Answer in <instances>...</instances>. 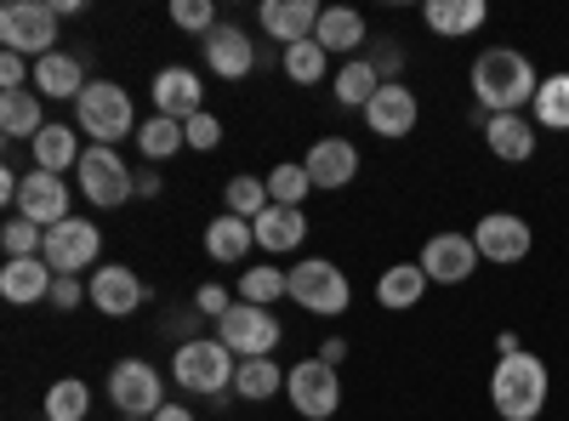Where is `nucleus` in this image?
I'll return each instance as SVG.
<instances>
[{"mask_svg": "<svg viewBox=\"0 0 569 421\" xmlns=\"http://www.w3.org/2000/svg\"><path fill=\"white\" fill-rule=\"evenodd\" d=\"M80 194L98 206V211H114V206H126V200L137 194V177L126 171V160H120L114 149L91 143V149L80 154Z\"/></svg>", "mask_w": 569, "mask_h": 421, "instance_id": "9d476101", "label": "nucleus"}, {"mask_svg": "<svg viewBox=\"0 0 569 421\" xmlns=\"http://www.w3.org/2000/svg\"><path fill=\"white\" fill-rule=\"evenodd\" d=\"M46 126L52 120H46L40 91H7V98H0V131H7L12 143H34Z\"/></svg>", "mask_w": 569, "mask_h": 421, "instance_id": "393cba45", "label": "nucleus"}, {"mask_svg": "<svg viewBox=\"0 0 569 421\" xmlns=\"http://www.w3.org/2000/svg\"><path fill=\"white\" fill-rule=\"evenodd\" d=\"M149 98H154V114H166V120H194V114H206L200 109V74L194 69H160L154 74V86H149Z\"/></svg>", "mask_w": 569, "mask_h": 421, "instance_id": "6ab92c4d", "label": "nucleus"}, {"mask_svg": "<svg viewBox=\"0 0 569 421\" xmlns=\"http://www.w3.org/2000/svg\"><path fill=\"white\" fill-rule=\"evenodd\" d=\"M416 120H421V103H416V91H410L405 80H399V86H382V91L365 103V126H370L376 137H388V143L410 137Z\"/></svg>", "mask_w": 569, "mask_h": 421, "instance_id": "2eb2a0df", "label": "nucleus"}, {"mask_svg": "<svg viewBox=\"0 0 569 421\" xmlns=\"http://www.w3.org/2000/svg\"><path fill=\"white\" fill-rule=\"evenodd\" d=\"M200 46H206V63H211L217 80H246L257 69V46H251V34L240 23H217Z\"/></svg>", "mask_w": 569, "mask_h": 421, "instance_id": "dca6fc26", "label": "nucleus"}, {"mask_svg": "<svg viewBox=\"0 0 569 421\" xmlns=\"http://www.w3.org/2000/svg\"><path fill=\"white\" fill-rule=\"evenodd\" d=\"M536 126L541 131H569V74H547L536 91Z\"/></svg>", "mask_w": 569, "mask_h": 421, "instance_id": "f704fd0d", "label": "nucleus"}, {"mask_svg": "<svg viewBox=\"0 0 569 421\" xmlns=\"http://www.w3.org/2000/svg\"><path fill=\"white\" fill-rule=\"evenodd\" d=\"M142 279L126 268V262H109V268H91V285H86V302L98 308V313H109V319H126V313H137L142 308Z\"/></svg>", "mask_w": 569, "mask_h": 421, "instance_id": "4468645a", "label": "nucleus"}, {"mask_svg": "<svg viewBox=\"0 0 569 421\" xmlns=\"http://www.w3.org/2000/svg\"><path fill=\"white\" fill-rule=\"evenodd\" d=\"M171 377L182 393H200V399H222L240 377V359H233L217 337H200V342H177L171 353Z\"/></svg>", "mask_w": 569, "mask_h": 421, "instance_id": "7ed1b4c3", "label": "nucleus"}, {"mask_svg": "<svg viewBox=\"0 0 569 421\" xmlns=\"http://www.w3.org/2000/svg\"><path fill=\"white\" fill-rule=\"evenodd\" d=\"M268 206H273V200H268V182H262V177H228V189H222V211L257 222Z\"/></svg>", "mask_w": 569, "mask_h": 421, "instance_id": "c9c22d12", "label": "nucleus"}, {"mask_svg": "<svg viewBox=\"0 0 569 421\" xmlns=\"http://www.w3.org/2000/svg\"><path fill=\"white\" fill-rule=\"evenodd\" d=\"M86 86H91V80H86V63L69 58V52H52V58H40V63H34V91H40V98L74 103Z\"/></svg>", "mask_w": 569, "mask_h": 421, "instance_id": "5701e85b", "label": "nucleus"}, {"mask_svg": "<svg viewBox=\"0 0 569 421\" xmlns=\"http://www.w3.org/2000/svg\"><path fill=\"white\" fill-rule=\"evenodd\" d=\"M52 285H58V273L46 257H18L0 268V297L18 302V308H34V302H52Z\"/></svg>", "mask_w": 569, "mask_h": 421, "instance_id": "aec40b11", "label": "nucleus"}, {"mask_svg": "<svg viewBox=\"0 0 569 421\" xmlns=\"http://www.w3.org/2000/svg\"><path fill=\"white\" fill-rule=\"evenodd\" d=\"M284 377H291V370H279L273 359H240V377H233V393L251 399V404H268L273 393H284Z\"/></svg>", "mask_w": 569, "mask_h": 421, "instance_id": "7c9ffc66", "label": "nucleus"}, {"mask_svg": "<svg viewBox=\"0 0 569 421\" xmlns=\"http://www.w3.org/2000/svg\"><path fill=\"white\" fill-rule=\"evenodd\" d=\"M421 18H427V29H433V34L456 40V34L485 29L490 7H485V0H427V7H421Z\"/></svg>", "mask_w": 569, "mask_h": 421, "instance_id": "a878e982", "label": "nucleus"}, {"mask_svg": "<svg viewBox=\"0 0 569 421\" xmlns=\"http://www.w3.org/2000/svg\"><path fill=\"white\" fill-rule=\"evenodd\" d=\"M376 91H382V74L370 69V58H348V63L337 69V103H342V109H365Z\"/></svg>", "mask_w": 569, "mask_h": 421, "instance_id": "2f4dec72", "label": "nucleus"}, {"mask_svg": "<svg viewBox=\"0 0 569 421\" xmlns=\"http://www.w3.org/2000/svg\"><path fill=\"white\" fill-rule=\"evenodd\" d=\"M319 12L325 7H313V0H262V34H273L279 46H302L313 40Z\"/></svg>", "mask_w": 569, "mask_h": 421, "instance_id": "412c9836", "label": "nucleus"}, {"mask_svg": "<svg viewBox=\"0 0 569 421\" xmlns=\"http://www.w3.org/2000/svg\"><path fill=\"white\" fill-rule=\"evenodd\" d=\"M80 131L91 137L98 149H114L120 137H137V109H131V91L114 80H91L80 98H74Z\"/></svg>", "mask_w": 569, "mask_h": 421, "instance_id": "20e7f679", "label": "nucleus"}, {"mask_svg": "<svg viewBox=\"0 0 569 421\" xmlns=\"http://www.w3.org/2000/svg\"><path fill=\"white\" fill-rule=\"evenodd\" d=\"M0 245H7V262L40 257V251H46V228L29 222V217H7V228H0Z\"/></svg>", "mask_w": 569, "mask_h": 421, "instance_id": "ea45409f", "label": "nucleus"}, {"mask_svg": "<svg viewBox=\"0 0 569 421\" xmlns=\"http://www.w3.org/2000/svg\"><path fill=\"white\" fill-rule=\"evenodd\" d=\"M279 297H291V279H284V268H246L240 273V302H251V308H273Z\"/></svg>", "mask_w": 569, "mask_h": 421, "instance_id": "72a5a7b5", "label": "nucleus"}, {"mask_svg": "<svg viewBox=\"0 0 569 421\" xmlns=\"http://www.w3.org/2000/svg\"><path fill=\"white\" fill-rule=\"evenodd\" d=\"M137 194L154 200V194H160V177H154V171H137Z\"/></svg>", "mask_w": 569, "mask_h": 421, "instance_id": "09e8293b", "label": "nucleus"}, {"mask_svg": "<svg viewBox=\"0 0 569 421\" xmlns=\"http://www.w3.org/2000/svg\"><path fill=\"white\" fill-rule=\"evenodd\" d=\"M194 308H200L206 319H222V313L233 308V297H228L222 285H200V291H194Z\"/></svg>", "mask_w": 569, "mask_h": 421, "instance_id": "c03bdc74", "label": "nucleus"}, {"mask_svg": "<svg viewBox=\"0 0 569 421\" xmlns=\"http://www.w3.org/2000/svg\"><path fill=\"white\" fill-rule=\"evenodd\" d=\"M171 23L188 34H211L217 29V7L211 0H171Z\"/></svg>", "mask_w": 569, "mask_h": 421, "instance_id": "a19ab883", "label": "nucleus"}, {"mask_svg": "<svg viewBox=\"0 0 569 421\" xmlns=\"http://www.w3.org/2000/svg\"><path fill=\"white\" fill-rule=\"evenodd\" d=\"M485 143H490L496 160L525 166V160H536V120H525V114H485Z\"/></svg>", "mask_w": 569, "mask_h": 421, "instance_id": "4be33fe9", "label": "nucleus"}, {"mask_svg": "<svg viewBox=\"0 0 569 421\" xmlns=\"http://www.w3.org/2000/svg\"><path fill=\"white\" fill-rule=\"evenodd\" d=\"M120 421H149V415H120Z\"/></svg>", "mask_w": 569, "mask_h": 421, "instance_id": "603ef678", "label": "nucleus"}, {"mask_svg": "<svg viewBox=\"0 0 569 421\" xmlns=\"http://www.w3.org/2000/svg\"><path fill=\"white\" fill-rule=\"evenodd\" d=\"M58 7H46V0H12L7 12H0V40H7V52L18 58H52L58 52Z\"/></svg>", "mask_w": 569, "mask_h": 421, "instance_id": "39448f33", "label": "nucleus"}, {"mask_svg": "<svg viewBox=\"0 0 569 421\" xmlns=\"http://www.w3.org/2000/svg\"><path fill=\"white\" fill-rule=\"evenodd\" d=\"M137 149L149 154V160H166V154L188 149V126H182V120H166V114L142 120V126H137Z\"/></svg>", "mask_w": 569, "mask_h": 421, "instance_id": "473e14b6", "label": "nucleus"}, {"mask_svg": "<svg viewBox=\"0 0 569 421\" xmlns=\"http://www.w3.org/2000/svg\"><path fill=\"white\" fill-rule=\"evenodd\" d=\"M109 404L120 415H160L166 410V382H160V370L149 359H120L109 364Z\"/></svg>", "mask_w": 569, "mask_h": 421, "instance_id": "6e6552de", "label": "nucleus"}, {"mask_svg": "<svg viewBox=\"0 0 569 421\" xmlns=\"http://www.w3.org/2000/svg\"><path fill=\"white\" fill-rule=\"evenodd\" d=\"M330 69V52L319 40H302V46H284V74H291L297 86H319Z\"/></svg>", "mask_w": 569, "mask_h": 421, "instance_id": "e433bc0d", "label": "nucleus"}, {"mask_svg": "<svg viewBox=\"0 0 569 421\" xmlns=\"http://www.w3.org/2000/svg\"><path fill=\"white\" fill-rule=\"evenodd\" d=\"M536 63L512 46H490V52L472 58V98H479L485 114H518L525 103H536Z\"/></svg>", "mask_w": 569, "mask_h": 421, "instance_id": "f257e3e1", "label": "nucleus"}, {"mask_svg": "<svg viewBox=\"0 0 569 421\" xmlns=\"http://www.w3.org/2000/svg\"><path fill=\"white\" fill-rule=\"evenodd\" d=\"M552 377L536 353H507L490 377V404L501 410V421H536L547 410Z\"/></svg>", "mask_w": 569, "mask_h": 421, "instance_id": "f03ea898", "label": "nucleus"}, {"mask_svg": "<svg viewBox=\"0 0 569 421\" xmlns=\"http://www.w3.org/2000/svg\"><path fill=\"white\" fill-rule=\"evenodd\" d=\"M86 410H91V393H86V382H52V393H46V421H86Z\"/></svg>", "mask_w": 569, "mask_h": 421, "instance_id": "58836bf2", "label": "nucleus"}, {"mask_svg": "<svg viewBox=\"0 0 569 421\" xmlns=\"http://www.w3.org/2000/svg\"><path fill=\"white\" fill-rule=\"evenodd\" d=\"M34 171H69V166H80V143H74V126H46L40 137H34Z\"/></svg>", "mask_w": 569, "mask_h": 421, "instance_id": "c756f323", "label": "nucleus"}, {"mask_svg": "<svg viewBox=\"0 0 569 421\" xmlns=\"http://www.w3.org/2000/svg\"><path fill=\"white\" fill-rule=\"evenodd\" d=\"M80 297H86V291H80V279H74V273H58V285H52V302H58V308L69 313V308H80Z\"/></svg>", "mask_w": 569, "mask_h": 421, "instance_id": "49530a36", "label": "nucleus"}, {"mask_svg": "<svg viewBox=\"0 0 569 421\" xmlns=\"http://www.w3.org/2000/svg\"><path fill=\"white\" fill-rule=\"evenodd\" d=\"M308 189H313V182H308V166H291V160H284V166H273V171H268V200H273V206L302 211Z\"/></svg>", "mask_w": 569, "mask_h": 421, "instance_id": "4c0bfd02", "label": "nucleus"}, {"mask_svg": "<svg viewBox=\"0 0 569 421\" xmlns=\"http://www.w3.org/2000/svg\"><path fill=\"white\" fill-rule=\"evenodd\" d=\"M251 228H257V245L262 251H297L308 240V217L291 211V206H268Z\"/></svg>", "mask_w": 569, "mask_h": 421, "instance_id": "bb28decb", "label": "nucleus"}, {"mask_svg": "<svg viewBox=\"0 0 569 421\" xmlns=\"http://www.w3.org/2000/svg\"><path fill=\"white\" fill-rule=\"evenodd\" d=\"M370 69L382 74V86H399V74H405V52H399V40H382V52L370 58Z\"/></svg>", "mask_w": 569, "mask_h": 421, "instance_id": "79ce46f5", "label": "nucleus"}, {"mask_svg": "<svg viewBox=\"0 0 569 421\" xmlns=\"http://www.w3.org/2000/svg\"><path fill=\"white\" fill-rule=\"evenodd\" d=\"M433 285V279L421 273V262H393L382 279H376V302L382 308H393V313H405V308H416L421 302V291Z\"/></svg>", "mask_w": 569, "mask_h": 421, "instance_id": "cd10ccee", "label": "nucleus"}, {"mask_svg": "<svg viewBox=\"0 0 569 421\" xmlns=\"http://www.w3.org/2000/svg\"><path fill=\"white\" fill-rule=\"evenodd\" d=\"M496 353L507 359V353H525V348H518V337H512V331H501V337H496Z\"/></svg>", "mask_w": 569, "mask_h": 421, "instance_id": "3c124183", "label": "nucleus"}, {"mask_svg": "<svg viewBox=\"0 0 569 421\" xmlns=\"http://www.w3.org/2000/svg\"><path fill=\"white\" fill-rule=\"evenodd\" d=\"M319 359H325V364H342V359H348V342H342V337H330V342L319 348Z\"/></svg>", "mask_w": 569, "mask_h": 421, "instance_id": "de8ad7c7", "label": "nucleus"}, {"mask_svg": "<svg viewBox=\"0 0 569 421\" xmlns=\"http://www.w3.org/2000/svg\"><path fill=\"white\" fill-rule=\"evenodd\" d=\"M416 262L433 285H467L472 268H479V245H472V233H433Z\"/></svg>", "mask_w": 569, "mask_h": 421, "instance_id": "f8f14e48", "label": "nucleus"}, {"mask_svg": "<svg viewBox=\"0 0 569 421\" xmlns=\"http://www.w3.org/2000/svg\"><path fill=\"white\" fill-rule=\"evenodd\" d=\"M279 319L268 308H251V302H233L222 319H217V342L233 353V359H273L279 348Z\"/></svg>", "mask_w": 569, "mask_h": 421, "instance_id": "0eeeda50", "label": "nucleus"}, {"mask_svg": "<svg viewBox=\"0 0 569 421\" xmlns=\"http://www.w3.org/2000/svg\"><path fill=\"white\" fill-rule=\"evenodd\" d=\"M23 80H29L23 58H18V52H0V86H7V91H23Z\"/></svg>", "mask_w": 569, "mask_h": 421, "instance_id": "a18cd8bd", "label": "nucleus"}, {"mask_svg": "<svg viewBox=\"0 0 569 421\" xmlns=\"http://www.w3.org/2000/svg\"><path fill=\"white\" fill-rule=\"evenodd\" d=\"M472 245H479L485 262H525L530 245H536V233L525 217H512V211H490L479 217V228H472Z\"/></svg>", "mask_w": 569, "mask_h": 421, "instance_id": "ddd939ff", "label": "nucleus"}, {"mask_svg": "<svg viewBox=\"0 0 569 421\" xmlns=\"http://www.w3.org/2000/svg\"><path fill=\"white\" fill-rule=\"evenodd\" d=\"M257 245V228L246 217H233V211H217L211 228H206V257L211 262H246Z\"/></svg>", "mask_w": 569, "mask_h": 421, "instance_id": "b1692460", "label": "nucleus"}, {"mask_svg": "<svg viewBox=\"0 0 569 421\" xmlns=\"http://www.w3.org/2000/svg\"><path fill=\"white\" fill-rule=\"evenodd\" d=\"M284 399H291V410L308 415V421H330V415H337V404H342L337 364H325V359L291 364V377H284Z\"/></svg>", "mask_w": 569, "mask_h": 421, "instance_id": "1a4fd4ad", "label": "nucleus"}, {"mask_svg": "<svg viewBox=\"0 0 569 421\" xmlns=\"http://www.w3.org/2000/svg\"><path fill=\"white\" fill-rule=\"evenodd\" d=\"M222 143V120L217 114H194L188 120V149H217Z\"/></svg>", "mask_w": 569, "mask_h": 421, "instance_id": "37998d69", "label": "nucleus"}, {"mask_svg": "<svg viewBox=\"0 0 569 421\" xmlns=\"http://www.w3.org/2000/svg\"><path fill=\"white\" fill-rule=\"evenodd\" d=\"M313 40L325 46V52H348V58H353L359 46H365V18H359L353 7H325Z\"/></svg>", "mask_w": 569, "mask_h": 421, "instance_id": "c85d7f7f", "label": "nucleus"}, {"mask_svg": "<svg viewBox=\"0 0 569 421\" xmlns=\"http://www.w3.org/2000/svg\"><path fill=\"white\" fill-rule=\"evenodd\" d=\"M302 166H308L313 189H348V182L359 177V149L348 143V137H319Z\"/></svg>", "mask_w": 569, "mask_h": 421, "instance_id": "a211bd4d", "label": "nucleus"}, {"mask_svg": "<svg viewBox=\"0 0 569 421\" xmlns=\"http://www.w3.org/2000/svg\"><path fill=\"white\" fill-rule=\"evenodd\" d=\"M154 421H194V410H188V404H166Z\"/></svg>", "mask_w": 569, "mask_h": 421, "instance_id": "8fccbe9b", "label": "nucleus"}, {"mask_svg": "<svg viewBox=\"0 0 569 421\" xmlns=\"http://www.w3.org/2000/svg\"><path fill=\"white\" fill-rule=\"evenodd\" d=\"M284 279H291V302L308 308V313H319V319H337V313H348V302H353L348 273H342L337 262H325V257H308V262H297V268H284Z\"/></svg>", "mask_w": 569, "mask_h": 421, "instance_id": "423d86ee", "label": "nucleus"}, {"mask_svg": "<svg viewBox=\"0 0 569 421\" xmlns=\"http://www.w3.org/2000/svg\"><path fill=\"white\" fill-rule=\"evenodd\" d=\"M46 262H52V273H86V268H98V257H103V233H98V222H86V217H69V222H58V228H46V251H40Z\"/></svg>", "mask_w": 569, "mask_h": 421, "instance_id": "9b49d317", "label": "nucleus"}, {"mask_svg": "<svg viewBox=\"0 0 569 421\" xmlns=\"http://www.w3.org/2000/svg\"><path fill=\"white\" fill-rule=\"evenodd\" d=\"M18 217H29L40 228L69 222V182L58 171H29L23 177V194H18Z\"/></svg>", "mask_w": 569, "mask_h": 421, "instance_id": "f3484780", "label": "nucleus"}]
</instances>
